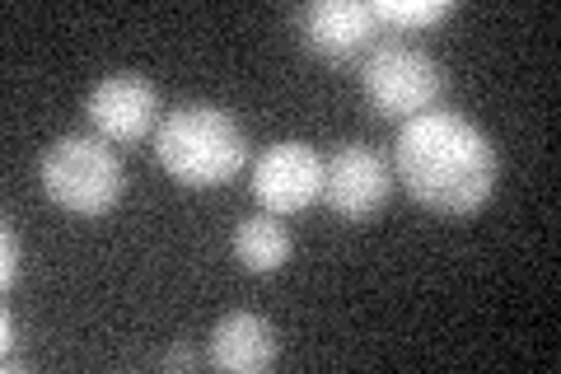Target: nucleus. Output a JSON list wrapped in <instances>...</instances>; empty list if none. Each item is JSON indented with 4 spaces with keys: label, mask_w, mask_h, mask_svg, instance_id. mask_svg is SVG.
<instances>
[{
    "label": "nucleus",
    "mask_w": 561,
    "mask_h": 374,
    "mask_svg": "<svg viewBox=\"0 0 561 374\" xmlns=\"http://www.w3.org/2000/svg\"><path fill=\"white\" fill-rule=\"evenodd\" d=\"M234 258L243 262V272L253 276H272L280 272V267L290 262V235L286 225H280V216H243L234 225Z\"/></svg>",
    "instance_id": "nucleus-10"
},
{
    "label": "nucleus",
    "mask_w": 561,
    "mask_h": 374,
    "mask_svg": "<svg viewBox=\"0 0 561 374\" xmlns=\"http://www.w3.org/2000/svg\"><path fill=\"white\" fill-rule=\"evenodd\" d=\"M300 33L323 57H351L375 38V14L360 0H319V5L300 10Z\"/></svg>",
    "instance_id": "nucleus-9"
},
{
    "label": "nucleus",
    "mask_w": 561,
    "mask_h": 374,
    "mask_svg": "<svg viewBox=\"0 0 561 374\" xmlns=\"http://www.w3.org/2000/svg\"><path fill=\"white\" fill-rule=\"evenodd\" d=\"M370 14H375V24H389V29L412 33V29L445 24L449 14H454V0H375Z\"/></svg>",
    "instance_id": "nucleus-11"
},
{
    "label": "nucleus",
    "mask_w": 561,
    "mask_h": 374,
    "mask_svg": "<svg viewBox=\"0 0 561 374\" xmlns=\"http://www.w3.org/2000/svg\"><path fill=\"white\" fill-rule=\"evenodd\" d=\"M164 365H169V370H192V365H197V351H187V347H173V351L164 355Z\"/></svg>",
    "instance_id": "nucleus-14"
},
{
    "label": "nucleus",
    "mask_w": 561,
    "mask_h": 374,
    "mask_svg": "<svg viewBox=\"0 0 561 374\" xmlns=\"http://www.w3.org/2000/svg\"><path fill=\"white\" fill-rule=\"evenodd\" d=\"M253 197L267 216H295L323 197V159L305 140H276L253 159Z\"/></svg>",
    "instance_id": "nucleus-6"
},
{
    "label": "nucleus",
    "mask_w": 561,
    "mask_h": 374,
    "mask_svg": "<svg viewBox=\"0 0 561 374\" xmlns=\"http://www.w3.org/2000/svg\"><path fill=\"white\" fill-rule=\"evenodd\" d=\"M43 188L70 216H108L127 188V173L103 136H61L43 155Z\"/></svg>",
    "instance_id": "nucleus-3"
},
{
    "label": "nucleus",
    "mask_w": 561,
    "mask_h": 374,
    "mask_svg": "<svg viewBox=\"0 0 561 374\" xmlns=\"http://www.w3.org/2000/svg\"><path fill=\"white\" fill-rule=\"evenodd\" d=\"M20 276H24V243H20V229L5 220V229H0V286L14 291Z\"/></svg>",
    "instance_id": "nucleus-12"
},
{
    "label": "nucleus",
    "mask_w": 561,
    "mask_h": 374,
    "mask_svg": "<svg viewBox=\"0 0 561 374\" xmlns=\"http://www.w3.org/2000/svg\"><path fill=\"white\" fill-rule=\"evenodd\" d=\"M160 89H154L146 76H136V70H117V76L99 80L90 103H84V113L94 122V136H103L108 146H136V140H146L154 132V122H160Z\"/></svg>",
    "instance_id": "nucleus-7"
},
{
    "label": "nucleus",
    "mask_w": 561,
    "mask_h": 374,
    "mask_svg": "<svg viewBox=\"0 0 561 374\" xmlns=\"http://www.w3.org/2000/svg\"><path fill=\"white\" fill-rule=\"evenodd\" d=\"M154 159L179 188H220L243 173L249 136L216 103H183L154 132Z\"/></svg>",
    "instance_id": "nucleus-2"
},
{
    "label": "nucleus",
    "mask_w": 561,
    "mask_h": 374,
    "mask_svg": "<svg viewBox=\"0 0 561 374\" xmlns=\"http://www.w3.org/2000/svg\"><path fill=\"white\" fill-rule=\"evenodd\" d=\"M276 328L262 314H225L216 332H210V365L216 370H234V374H262L276 361Z\"/></svg>",
    "instance_id": "nucleus-8"
},
{
    "label": "nucleus",
    "mask_w": 561,
    "mask_h": 374,
    "mask_svg": "<svg viewBox=\"0 0 561 374\" xmlns=\"http://www.w3.org/2000/svg\"><path fill=\"white\" fill-rule=\"evenodd\" d=\"M389 192H393V165L379 150L360 146V140H346V146H337L323 159V202L342 220L365 225L383 211Z\"/></svg>",
    "instance_id": "nucleus-5"
},
{
    "label": "nucleus",
    "mask_w": 561,
    "mask_h": 374,
    "mask_svg": "<svg viewBox=\"0 0 561 374\" xmlns=\"http://www.w3.org/2000/svg\"><path fill=\"white\" fill-rule=\"evenodd\" d=\"M360 89L379 117L412 122L421 113H435L445 94V66L421 47L408 43H383L360 66Z\"/></svg>",
    "instance_id": "nucleus-4"
},
{
    "label": "nucleus",
    "mask_w": 561,
    "mask_h": 374,
    "mask_svg": "<svg viewBox=\"0 0 561 374\" xmlns=\"http://www.w3.org/2000/svg\"><path fill=\"white\" fill-rule=\"evenodd\" d=\"M0 361H5V370H14V347H20V328H14V309L0 314Z\"/></svg>",
    "instance_id": "nucleus-13"
},
{
    "label": "nucleus",
    "mask_w": 561,
    "mask_h": 374,
    "mask_svg": "<svg viewBox=\"0 0 561 374\" xmlns=\"http://www.w3.org/2000/svg\"><path fill=\"white\" fill-rule=\"evenodd\" d=\"M398 188L435 216H472L496 188L501 159L482 127L454 113H421L393 140Z\"/></svg>",
    "instance_id": "nucleus-1"
}]
</instances>
